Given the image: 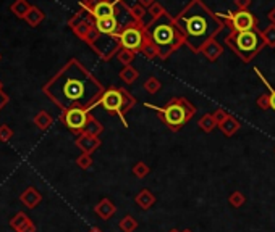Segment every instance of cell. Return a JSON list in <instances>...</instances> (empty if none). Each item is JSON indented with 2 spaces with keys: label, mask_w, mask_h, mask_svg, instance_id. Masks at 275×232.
Segmentation results:
<instances>
[{
  "label": "cell",
  "mask_w": 275,
  "mask_h": 232,
  "mask_svg": "<svg viewBox=\"0 0 275 232\" xmlns=\"http://www.w3.org/2000/svg\"><path fill=\"white\" fill-rule=\"evenodd\" d=\"M42 91L62 111L70 108L89 110L104 94L101 83L75 58L70 60Z\"/></svg>",
  "instance_id": "cell-1"
},
{
  "label": "cell",
  "mask_w": 275,
  "mask_h": 232,
  "mask_svg": "<svg viewBox=\"0 0 275 232\" xmlns=\"http://www.w3.org/2000/svg\"><path fill=\"white\" fill-rule=\"evenodd\" d=\"M209 16H212V15H209ZM209 16L202 15V13H196V15H191V16L186 18L181 13L176 18H173V26H175V29L178 31V34L183 37V41L190 44L191 39H194V41H196V39H204L209 32L210 34H216V31L210 29V26H216V28L222 26L220 21L210 24Z\"/></svg>",
  "instance_id": "cell-2"
},
{
  "label": "cell",
  "mask_w": 275,
  "mask_h": 232,
  "mask_svg": "<svg viewBox=\"0 0 275 232\" xmlns=\"http://www.w3.org/2000/svg\"><path fill=\"white\" fill-rule=\"evenodd\" d=\"M147 106L157 110V113L161 114V120L173 131L181 129L185 124L193 118L194 111H196L194 106L190 103V100L183 99V97H175L164 108H157V106H152V105H147Z\"/></svg>",
  "instance_id": "cell-3"
},
{
  "label": "cell",
  "mask_w": 275,
  "mask_h": 232,
  "mask_svg": "<svg viewBox=\"0 0 275 232\" xmlns=\"http://www.w3.org/2000/svg\"><path fill=\"white\" fill-rule=\"evenodd\" d=\"M150 41H152L157 49L161 57L165 58L168 53H172L176 47L183 44V37L178 34V31L175 29L173 26V20H168L164 23H159L154 26V29L150 31Z\"/></svg>",
  "instance_id": "cell-4"
},
{
  "label": "cell",
  "mask_w": 275,
  "mask_h": 232,
  "mask_svg": "<svg viewBox=\"0 0 275 232\" xmlns=\"http://www.w3.org/2000/svg\"><path fill=\"white\" fill-rule=\"evenodd\" d=\"M97 103H99L104 110L112 111V113H118L123 118L125 111L130 108V106L135 105V99L125 92V89L110 87V89H107V91H104L102 97Z\"/></svg>",
  "instance_id": "cell-5"
},
{
  "label": "cell",
  "mask_w": 275,
  "mask_h": 232,
  "mask_svg": "<svg viewBox=\"0 0 275 232\" xmlns=\"http://www.w3.org/2000/svg\"><path fill=\"white\" fill-rule=\"evenodd\" d=\"M262 46H259V37L254 31H246V32H236L235 35V52L239 57L245 60H251V57L259 50Z\"/></svg>",
  "instance_id": "cell-6"
},
{
  "label": "cell",
  "mask_w": 275,
  "mask_h": 232,
  "mask_svg": "<svg viewBox=\"0 0 275 232\" xmlns=\"http://www.w3.org/2000/svg\"><path fill=\"white\" fill-rule=\"evenodd\" d=\"M89 113L86 108H70L62 111L60 120L73 134H83L87 121H89Z\"/></svg>",
  "instance_id": "cell-7"
},
{
  "label": "cell",
  "mask_w": 275,
  "mask_h": 232,
  "mask_svg": "<svg viewBox=\"0 0 275 232\" xmlns=\"http://www.w3.org/2000/svg\"><path fill=\"white\" fill-rule=\"evenodd\" d=\"M118 37H120L121 49L136 52V50L141 49V46H143L144 37H146V32H144V29L141 28L138 23H133V24L127 26V28L118 34Z\"/></svg>",
  "instance_id": "cell-8"
},
{
  "label": "cell",
  "mask_w": 275,
  "mask_h": 232,
  "mask_svg": "<svg viewBox=\"0 0 275 232\" xmlns=\"http://www.w3.org/2000/svg\"><path fill=\"white\" fill-rule=\"evenodd\" d=\"M83 15H84V13L79 10V12L72 18V20L68 21V24H70V28L73 29V32L78 35V37L86 42L87 39H89V35H91V32L94 31L96 26H94V20H91V18H84Z\"/></svg>",
  "instance_id": "cell-9"
},
{
  "label": "cell",
  "mask_w": 275,
  "mask_h": 232,
  "mask_svg": "<svg viewBox=\"0 0 275 232\" xmlns=\"http://www.w3.org/2000/svg\"><path fill=\"white\" fill-rule=\"evenodd\" d=\"M256 28V18L248 10H238L232 15V29L236 32L253 31Z\"/></svg>",
  "instance_id": "cell-10"
},
{
  "label": "cell",
  "mask_w": 275,
  "mask_h": 232,
  "mask_svg": "<svg viewBox=\"0 0 275 232\" xmlns=\"http://www.w3.org/2000/svg\"><path fill=\"white\" fill-rule=\"evenodd\" d=\"M94 26L96 29L99 31L101 34L105 35H115L120 34V23L117 20V16H109V18H101V20H94Z\"/></svg>",
  "instance_id": "cell-11"
},
{
  "label": "cell",
  "mask_w": 275,
  "mask_h": 232,
  "mask_svg": "<svg viewBox=\"0 0 275 232\" xmlns=\"http://www.w3.org/2000/svg\"><path fill=\"white\" fill-rule=\"evenodd\" d=\"M20 200H21V203L24 205L26 208L33 210V208H36L38 205L42 202V195H41V192L36 189V187H28V189H26L20 195Z\"/></svg>",
  "instance_id": "cell-12"
},
{
  "label": "cell",
  "mask_w": 275,
  "mask_h": 232,
  "mask_svg": "<svg viewBox=\"0 0 275 232\" xmlns=\"http://www.w3.org/2000/svg\"><path fill=\"white\" fill-rule=\"evenodd\" d=\"M76 145L83 150V153L89 155L101 145V140L94 136H89V134H79V137L76 139Z\"/></svg>",
  "instance_id": "cell-13"
},
{
  "label": "cell",
  "mask_w": 275,
  "mask_h": 232,
  "mask_svg": "<svg viewBox=\"0 0 275 232\" xmlns=\"http://www.w3.org/2000/svg\"><path fill=\"white\" fill-rule=\"evenodd\" d=\"M115 13H117L115 4H110V2H105V0H102V2H99L94 7L91 16H93V20H101V18L115 16Z\"/></svg>",
  "instance_id": "cell-14"
},
{
  "label": "cell",
  "mask_w": 275,
  "mask_h": 232,
  "mask_svg": "<svg viewBox=\"0 0 275 232\" xmlns=\"http://www.w3.org/2000/svg\"><path fill=\"white\" fill-rule=\"evenodd\" d=\"M201 52L204 53V57H206L207 60H210V61H214V60H217L220 55H222V52H224V49H222V46L220 44L212 37V39H207L206 41V44L201 47Z\"/></svg>",
  "instance_id": "cell-15"
},
{
  "label": "cell",
  "mask_w": 275,
  "mask_h": 232,
  "mask_svg": "<svg viewBox=\"0 0 275 232\" xmlns=\"http://www.w3.org/2000/svg\"><path fill=\"white\" fill-rule=\"evenodd\" d=\"M44 18H46V15H44V12L41 10V8L36 7V5H33V7L29 8V12L26 13V16L23 18V20L28 23L31 28H36V26H39V24L44 21Z\"/></svg>",
  "instance_id": "cell-16"
},
{
  "label": "cell",
  "mask_w": 275,
  "mask_h": 232,
  "mask_svg": "<svg viewBox=\"0 0 275 232\" xmlns=\"http://www.w3.org/2000/svg\"><path fill=\"white\" fill-rule=\"evenodd\" d=\"M139 52L143 53V55H144L146 58H156L157 55H161V53H159L157 46H156V44H154L152 41H150V37H149L147 34H146L144 42H143V46H141Z\"/></svg>",
  "instance_id": "cell-17"
},
{
  "label": "cell",
  "mask_w": 275,
  "mask_h": 232,
  "mask_svg": "<svg viewBox=\"0 0 275 232\" xmlns=\"http://www.w3.org/2000/svg\"><path fill=\"white\" fill-rule=\"evenodd\" d=\"M52 123H54V118H52L47 111H39L36 116H34V124H36V128L41 131L49 129L52 126Z\"/></svg>",
  "instance_id": "cell-18"
},
{
  "label": "cell",
  "mask_w": 275,
  "mask_h": 232,
  "mask_svg": "<svg viewBox=\"0 0 275 232\" xmlns=\"http://www.w3.org/2000/svg\"><path fill=\"white\" fill-rule=\"evenodd\" d=\"M31 7L33 5H29L28 0H15V2L12 4V7H10V10L16 18H24L26 13L29 12Z\"/></svg>",
  "instance_id": "cell-19"
},
{
  "label": "cell",
  "mask_w": 275,
  "mask_h": 232,
  "mask_svg": "<svg viewBox=\"0 0 275 232\" xmlns=\"http://www.w3.org/2000/svg\"><path fill=\"white\" fill-rule=\"evenodd\" d=\"M29 221H31V218L26 215V213L20 211V213H16V215L10 219V227L13 230H16V232H20L26 224H28Z\"/></svg>",
  "instance_id": "cell-20"
},
{
  "label": "cell",
  "mask_w": 275,
  "mask_h": 232,
  "mask_svg": "<svg viewBox=\"0 0 275 232\" xmlns=\"http://www.w3.org/2000/svg\"><path fill=\"white\" fill-rule=\"evenodd\" d=\"M220 129L224 131L227 136H232L239 129V123L233 118V116H227V118L220 123Z\"/></svg>",
  "instance_id": "cell-21"
},
{
  "label": "cell",
  "mask_w": 275,
  "mask_h": 232,
  "mask_svg": "<svg viewBox=\"0 0 275 232\" xmlns=\"http://www.w3.org/2000/svg\"><path fill=\"white\" fill-rule=\"evenodd\" d=\"M113 211H115V208H113V205H112L109 200H102V202L96 207V213H97V215H99L101 218H104V219H107Z\"/></svg>",
  "instance_id": "cell-22"
},
{
  "label": "cell",
  "mask_w": 275,
  "mask_h": 232,
  "mask_svg": "<svg viewBox=\"0 0 275 232\" xmlns=\"http://www.w3.org/2000/svg\"><path fill=\"white\" fill-rule=\"evenodd\" d=\"M130 15H131L133 20H135V23H141L144 20V16L147 15V8H144L143 5H139V4L131 5L130 7Z\"/></svg>",
  "instance_id": "cell-23"
},
{
  "label": "cell",
  "mask_w": 275,
  "mask_h": 232,
  "mask_svg": "<svg viewBox=\"0 0 275 232\" xmlns=\"http://www.w3.org/2000/svg\"><path fill=\"white\" fill-rule=\"evenodd\" d=\"M261 39L264 44H267L270 47H275V24L267 26V28L261 32Z\"/></svg>",
  "instance_id": "cell-24"
},
{
  "label": "cell",
  "mask_w": 275,
  "mask_h": 232,
  "mask_svg": "<svg viewBox=\"0 0 275 232\" xmlns=\"http://www.w3.org/2000/svg\"><path fill=\"white\" fill-rule=\"evenodd\" d=\"M101 132H102V126H101V123H99V121H96V120L93 118V116H91L89 121H87V124H86V128H84V132H83V134H89V136L97 137Z\"/></svg>",
  "instance_id": "cell-25"
},
{
  "label": "cell",
  "mask_w": 275,
  "mask_h": 232,
  "mask_svg": "<svg viewBox=\"0 0 275 232\" xmlns=\"http://www.w3.org/2000/svg\"><path fill=\"white\" fill-rule=\"evenodd\" d=\"M217 121H216V116L214 114H204L201 121H199V128L204 129L206 132H210L212 129H214L217 126Z\"/></svg>",
  "instance_id": "cell-26"
},
{
  "label": "cell",
  "mask_w": 275,
  "mask_h": 232,
  "mask_svg": "<svg viewBox=\"0 0 275 232\" xmlns=\"http://www.w3.org/2000/svg\"><path fill=\"white\" fill-rule=\"evenodd\" d=\"M120 78L123 79L125 83L131 84V83H135L136 81V78H138V71L133 68V66H125L121 71H120Z\"/></svg>",
  "instance_id": "cell-27"
},
{
  "label": "cell",
  "mask_w": 275,
  "mask_h": 232,
  "mask_svg": "<svg viewBox=\"0 0 275 232\" xmlns=\"http://www.w3.org/2000/svg\"><path fill=\"white\" fill-rule=\"evenodd\" d=\"M147 13L150 15V18H152L154 21H157V20H161V18L165 15V8L162 7V4L156 2L152 7L147 8Z\"/></svg>",
  "instance_id": "cell-28"
},
{
  "label": "cell",
  "mask_w": 275,
  "mask_h": 232,
  "mask_svg": "<svg viewBox=\"0 0 275 232\" xmlns=\"http://www.w3.org/2000/svg\"><path fill=\"white\" fill-rule=\"evenodd\" d=\"M118 60H120V63L121 65H131V61L135 60V52L133 50H127V49H120L118 50Z\"/></svg>",
  "instance_id": "cell-29"
},
{
  "label": "cell",
  "mask_w": 275,
  "mask_h": 232,
  "mask_svg": "<svg viewBox=\"0 0 275 232\" xmlns=\"http://www.w3.org/2000/svg\"><path fill=\"white\" fill-rule=\"evenodd\" d=\"M13 137V129L7 124H2L0 126V142H10Z\"/></svg>",
  "instance_id": "cell-30"
},
{
  "label": "cell",
  "mask_w": 275,
  "mask_h": 232,
  "mask_svg": "<svg viewBox=\"0 0 275 232\" xmlns=\"http://www.w3.org/2000/svg\"><path fill=\"white\" fill-rule=\"evenodd\" d=\"M144 89L149 94H156L159 89H161V83H159L156 78H149L147 81L144 83Z\"/></svg>",
  "instance_id": "cell-31"
},
{
  "label": "cell",
  "mask_w": 275,
  "mask_h": 232,
  "mask_svg": "<svg viewBox=\"0 0 275 232\" xmlns=\"http://www.w3.org/2000/svg\"><path fill=\"white\" fill-rule=\"evenodd\" d=\"M76 165H78L79 168H83V169H87V168H91L93 160H91L89 155L84 153V155H81V157H79V158L76 160Z\"/></svg>",
  "instance_id": "cell-32"
},
{
  "label": "cell",
  "mask_w": 275,
  "mask_h": 232,
  "mask_svg": "<svg viewBox=\"0 0 275 232\" xmlns=\"http://www.w3.org/2000/svg\"><path fill=\"white\" fill-rule=\"evenodd\" d=\"M257 106L262 110L270 108V95H261L259 99H257Z\"/></svg>",
  "instance_id": "cell-33"
},
{
  "label": "cell",
  "mask_w": 275,
  "mask_h": 232,
  "mask_svg": "<svg viewBox=\"0 0 275 232\" xmlns=\"http://www.w3.org/2000/svg\"><path fill=\"white\" fill-rule=\"evenodd\" d=\"M235 5L238 7V10H248V7L251 5V0H235Z\"/></svg>",
  "instance_id": "cell-34"
},
{
  "label": "cell",
  "mask_w": 275,
  "mask_h": 232,
  "mask_svg": "<svg viewBox=\"0 0 275 232\" xmlns=\"http://www.w3.org/2000/svg\"><path fill=\"white\" fill-rule=\"evenodd\" d=\"M214 116H216V121H217V123L220 124L222 121H224V120L227 118V116H228V114H227V113H225L224 110H217V111L214 113Z\"/></svg>",
  "instance_id": "cell-35"
},
{
  "label": "cell",
  "mask_w": 275,
  "mask_h": 232,
  "mask_svg": "<svg viewBox=\"0 0 275 232\" xmlns=\"http://www.w3.org/2000/svg\"><path fill=\"white\" fill-rule=\"evenodd\" d=\"M7 103H8V95L4 91H0V110H2Z\"/></svg>",
  "instance_id": "cell-36"
},
{
  "label": "cell",
  "mask_w": 275,
  "mask_h": 232,
  "mask_svg": "<svg viewBox=\"0 0 275 232\" xmlns=\"http://www.w3.org/2000/svg\"><path fill=\"white\" fill-rule=\"evenodd\" d=\"M20 232H36V226H34V222H33V221H29L28 224H26Z\"/></svg>",
  "instance_id": "cell-37"
},
{
  "label": "cell",
  "mask_w": 275,
  "mask_h": 232,
  "mask_svg": "<svg viewBox=\"0 0 275 232\" xmlns=\"http://www.w3.org/2000/svg\"><path fill=\"white\" fill-rule=\"evenodd\" d=\"M138 4L143 5L144 8H150V7L156 4V0H138Z\"/></svg>",
  "instance_id": "cell-38"
},
{
  "label": "cell",
  "mask_w": 275,
  "mask_h": 232,
  "mask_svg": "<svg viewBox=\"0 0 275 232\" xmlns=\"http://www.w3.org/2000/svg\"><path fill=\"white\" fill-rule=\"evenodd\" d=\"M267 18H269V21H270L272 24H275V7L267 13Z\"/></svg>",
  "instance_id": "cell-39"
},
{
  "label": "cell",
  "mask_w": 275,
  "mask_h": 232,
  "mask_svg": "<svg viewBox=\"0 0 275 232\" xmlns=\"http://www.w3.org/2000/svg\"><path fill=\"white\" fill-rule=\"evenodd\" d=\"M270 108L275 111V91H272V94H270Z\"/></svg>",
  "instance_id": "cell-40"
},
{
  "label": "cell",
  "mask_w": 275,
  "mask_h": 232,
  "mask_svg": "<svg viewBox=\"0 0 275 232\" xmlns=\"http://www.w3.org/2000/svg\"><path fill=\"white\" fill-rule=\"evenodd\" d=\"M105 2H110V4H115V5H117V4L120 2V0H105Z\"/></svg>",
  "instance_id": "cell-41"
},
{
  "label": "cell",
  "mask_w": 275,
  "mask_h": 232,
  "mask_svg": "<svg viewBox=\"0 0 275 232\" xmlns=\"http://www.w3.org/2000/svg\"><path fill=\"white\" fill-rule=\"evenodd\" d=\"M89 232H102V230H101V229H97V227H94V229H91Z\"/></svg>",
  "instance_id": "cell-42"
},
{
  "label": "cell",
  "mask_w": 275,
  "mask_h": 232,
  "mask_svg": "<svg viewBox=\"0 0 275 232\" xmlns=\"http://www.w3.org/2000/svg\"><path fill=\"white\" fill-rule=\"evenodd\" d=\"M0 91H4V84H2V81H0Z\"/></svg>",
  "instance_id": "cell-43"
},
{
  "label": "cell",
  "mask_w": 275,
  "mask_h": 232,
  "mask_svg": "<svg viewBox=\"0 0 275 232\" xmlns=\"http://www.w3.org/2000/svg\"><path fill=\"white\" fill-rule=\"evenodd\" d=\"M0 60H2V53H0Z\"/></svg>",
  "instance_id": "cell-44"
},
{
  "label": "cell",
  "mask_w": 275,
  "mask_h": 232,
  "mask_svg": "<svg viewBox=\"0 0 275 232\" xmlns=\"http://www.w3.org/2000/svg\"><path fill=\"white\" fill-rule=\"evenodd\" d=\"M185 232H190V230H185Z\"/></svg>",
  "instance_id": "cell-45"
}]
</instances>
